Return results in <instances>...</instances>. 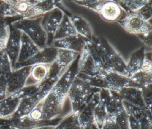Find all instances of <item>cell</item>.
Wrapping results in <instances>:
<instances>
[{"instance_id": "obj_42", "label": "cell", "mask_w": 152, "mask_h": 129, "mask_svg": "<svg viewBox=\"0 0 152 129\" xmlns=\"http://www.w3.org/2000/svg\"><path fill=\"white\" fill-rule=\"evenodd\" d=\"M27 115L31 119L35 120H42V113L40 105H38L37 107H36Z\"/></svg>"}, {"instance_id": "obj_18", "label": "cell", "mask_w": 152, "mask_h": 129, "mask_svg": "<svg viewBox=\"0 0 152 129\" xmlns=\"http://www.w3.org/2000/svg\"><path fill=\"white\" fill-rule=\"evenodd\" d=\"M117 93L123 101L138 108L147 110L142 99L140 88L135 87L124 88Z\"/></svg>"}, {"instance_id": "obj_14", "label": "cell", "mask_w": 152, "mask_h": 129, "mask_svg": "<svg viewBox=\"0 0 152 129\" xmlns=\"http://www.w3.org/2000/svg\"><path fill=\"white\" fill-rule=\"evenodd\" d=\"M106 81L107 90L116 92L124 88L135 87L141 89L138 85L134 83L129 78L123 76L116 72H105L102 76Z\"/></svg>"}, {"instance_id": "obj_7", "label": "cell", "mask_w": 152, "mask_h": 129, "mask_svg": "<svg viewBox=\"0 0 152 129\" xmlns=\"http://www.w3.org/2000/svg\"><path fill=\"white\" fill-rule=\"evenodd\" d=\"M91 40L97 55L101 60L104 70L106 72H113L110 63V57L115 49L102 36H93Z\"/></svg>"}, {"instance_id": "obj_31", "label": "cell", "mask_w": 152, "mask_h": 129, "mask_svg": "<svg viewBox=\"0 0 152 129\" xmlns=\"http://www.w3.org/2000/svg\"><path fill=\"white\" fill-rule=\"evenodd\" d=\"M10 23L7 18L0 17V52L5 49L10 34Z\"/></svg>"}, {"instance_id": "obj_39", "label": "cell", "mask_w": 152, "mask_h": 129, "mask_svg": "<svg viewBox=\"0 0 152 129\" xmlns=\"http://www.w3.org/2000/svg\"><path fill=\"white\" fill-rule=\"evenodd\" d=\"M10 74L0 73V101L7 96L8 78Z\"/></svg>"}, {"instance_id": "obj_29", "label": "cell", "mask_w": 152, "mask_h": 129, "mask_svg": "<svg viewBox=\"0 0 152 129\" xmlns=\"http://www.w3.org/2000/svg\"><path fill=\"white\" fill-rule=\"evenodd\" d=\"M117 3L121 7L122 10L125 11L126 14H132L137 12L142 6L148 3L149 0H128V1H116Z\"/></svg>"}, {"instance_id": "obj_38", "label": "cell", "mask_w": 152, "mask_h": 129, "mask_svg": "<svg viewBox=\"0 0 152 129\" xmlns=\"http://www.w3.org/2000/svg\"><path fill=\"white\" fill-rule=\"evenodd\" d=\"M152 1H150L148 3L142 6L139 10L135 12L144 21L149 22V20L152 17Z\"/></svg>"}, {"instance_id": "obj_10", "label": "cell", "mask_w": 152, "mask_h": 129, "mask_svg": "<svg viewBox=\"0 0 152 129\" xmlns=\"http://www.w3.org/2000/svg\"><path fill=\"white\" fill-rule=\"evenodd\" d=\"M94 11L105 21H118L121 17L123 10L116 1L100 0Z\"/></svg>"}, {"instance_id": "obj_12", "label": "cell", "mask_w": 152, "mask_h": 129, "mask_svg": "<svg viewBox=\"0 0 152 129\" xmlns=\"http://www.w3.org/2000/svg\"><path fill=\"white\" fill-rule=\"evenodd\" d=\"M23 33L10 24V34L8 39L5 49L4 50L7 53L11 64L12 68L16 64L20 49L21 45V37Z\"/></svg>"}, {"instance_id": "obj_9", "label": "cell", "mask_w": 152, "mask_h": 129, "mask_svg": "<svg viewBox=\"0 0 152 129\" xmlns=\"http://www.w3.org/2000/svg\"><path fill=\"white\" fill-rule=\"evenodd\" d=\"M31 67L26 66L11 72L8 78L7 96L21 91L26 86Z\"/></svg>"}, {"instance_id": "obj_11", "label": "cell", "mask_w": 152, "mask_h": 129, "mask_svg": "<svg viewBox=\"0 0 152 129\" xmlns=\"http://www.w3.org/2000/svg\"><path fill=\"white\" fill-rule=\"evenodd\" d=\"M58 49L53 47H47L40 50L36 54L27 61L16 63L12 68V70L18 69L26 66H31L37 64H49L53 63L56 59Z\"/></svg>"}, {"instance_id": "obj_25", "label": "cell", "mask_w": 152, "mask_h": 129, "mask_svg": "<svg viewBox=\"0 0 152 129\" xmlns=\"http://www.w3.org/2000/svg\"><path fill=\"white\" fill-rule=\"evenodd\" d=\"M50 66L49 64H37L31 66L29 78L34 82L33 85L42 83L47 79L49 73Z\"/></svg>"}, {"instance_id": "obj_5", "label": "cell", "mask_w": 152, "mask_h": 129, "mask_svg": "<svg viewBox=\"0 0 152 129\" xmlns=\"http://www.w3.org/2000/svg\"><path fill=\"white\" fill-rule=\"evenodd\" d=\"M64 12L55 8L42 15L41 25L46 35V46L52 47L53 36L63 18Z\"/></svg>"}, {"instance_id": "obj_26", "label": "cell", "mask_w": 152, "mask_h": 129, "mask_svg": "<svg viewBox=\"0 0 152 129\" xmlns=\"http://www.w3.org/2000/svg\"><path fill=\"white\" fill-rule=\"evenodd\" d=\"M11 5L14 10L16 12L18 16L22 18H26V17L33 5L37 1L33 0H7Z\"/></svg>"}, {"instance_id": "obj_20", "label": "cell", "mask_w": 152, "mask_h": 129, "mask_svg": "<svg viewBox=\"0 0 152 129\" xmlns=\"http://www.w3.org/2000/svg\"><path fill=\"white\" fill-rule=\"evenodd\" d=\"M68 17L77 33L85 38L91 40L93 35L91 26L87 21L77 15H71Z\"/></svg>"}, {"instance_id": "obj_6", "label": "cell", "mask_w": 152, "mask_h": 129, "mask_svg": "<svg viewBox=\"0 0 152 129\" xmlns=\"http://www.w3.org/2000/svg\"><path fill=\"white\" fill-rule=\"evenodd\" d=\"M62 118L35 120L27 115L20 118H10L7 120L16 129H40L47 127L54 128L60 122Z\"/></svg>"}, {"instance_id": "obj_28", "label": "cell", "mask_w": 152, "mask_h": 129, "mask_svg": "<svg viewBox=\"0 0 152 129\" xmlns=\"http://www.w3.org/2000/svg\"><path fill=\"white\" fill-rule=\"evenodd\" d=\"M110 63L113 72H116L128 77L126 63L115 50L110 56Z\"/></svg>"}, {"instance_id": "obj_27", "label": "cell", "mask_w": 152, "mask_h": 129, "mask_svg": "<svg viewBox=\"0 0 152 129\" xmlns=\"http://www.w3.org/2000/svg\"><path fill=\"white\" fill-rule=\"evenodd\" d=\"M53 129H80L78 121V112H69L63 117Z\"/></svg>"}, {"instance_id": "obj_43", "label": "cell", "mask_w": 152, "mask_h": 129, "mask_svg": "<svg viewBox=\"0 0 152 129\" xmlns=\"http://www.w3.org/2000/svg\"><path fill=\"white\" fill-rule=\"evenodd\" d=\"M151 33L145 34H141L137 36L140 40L143 43L144 45L148 47H151L152 46V40H151Z\"/></svg>"}, {"instance_id": "obj_36", "label": "cell", "mask_w": 152, "mask_h": 129, "mask_svg": "<svg viewBox=\"0 0 152 129\" xmlns=\"http://www.w3.org/2000/svg\"><path fill=\"white\" fill-rule=\"evenodd\" d=\"M142 99L147 110L151 111L152 84L144 86L141 89Z\"/></svg>"}, {"instance_id": "obj_21", "label": "cell", "mask_w": 152, "mask_h": 129, "mask_svg": "<svg viewBox=\"0 0 152 129\" xmlns=\"http://www.w3.org/2000/svg\"><path fill=\"white\" fill-rule=\"evenodd\" d=\"M145 47L142 46L130 55L126 63L128 78H130L134 73L140 70L145 58Z\"/></svg>"}, {"instance_id": "obj_23", "label": "cell", "mask_w": 152, "mask_h": 129, "mask_svg": "<svg viewBox=\"0 0 152 129\" xmlns=\"http://www.w3.org/2000/svg\"><path fill=\"white\" fill-rule=\"evenodd\" d=\"M77 34H78L72 25L68 16L64 14L63 18L53 36V41Z\"/></svg>"}, {"instance_id": "obj_44", "label": "cell", "mask_w": 152, "mask_h": 129, "mask_svg": "<svg viewBox=\"0 0 152 129\" xmlns=\"http://www.w3.org/2000/svg\"><path fill=\"white\" fill-rule=\"evenodd\" d=\"M0 129H16L8 121L7 119L5 120V121L2 124H0Z\"/></svg>"}, {"instance_id": "obj_33", "label": "cell", "mask_w": 152, "mask_h": 129, "mask_svg": "<svg viewBox=\"0 0 152 129\" xmlns=\"http://www.w3.org/2000/svg\"><path fill=\"white\" fill-rule=\"evenodd\" d=\"M115 121L119 129H129V117L124 108L115 116Z\"/></svg>"}, {"instance_id": "obj_2", "label": "cell", "mask_w": 152, "mask_h": 129, "mask_svg": "<svg viewBox=\"0 0 152 129\" xmlns=\"http://www.w3.org/2000/svg\"><path fill=\"white\" fill-rule=\"evenodd\" d=\"M42 15L35 18H20L11 23L15 28L24 33L39 48L46 46V35L41 25Z\"/></svg>"}, {"instance_id": "obj_19", "label": "cell", "mask_w": 152, "mask_h": 129, "mask_svg": "<svg viewBox=\"0 0 152 129\" xmlns=\"http://www.w3.org/2000/svg\"><path fill=\"white\" fill-rule=\"evenodd\" d=\"M107 89H102L100 90V98L94 108L93 120L94 124L98 129H102L104 123L107 118V114L105 107L106 99L107 93Z\"/></svg>"}, {"instance_id": "obj_8", "label": "cell", "mask_w": 152, "mask_h": 129, "mask_svg": "<svg viewBox=\"0 0 152 129\" xmlns=\"http://www.w3.org/2000/svg\"><path fill=\"white\" fill-rule=\"evenodd\" d=\"M27 95L25 87L21 91L7 96L0 101V119L11 118L16 112L22 99Z\"/></svg>"}, {"instance_id": "obj_17", "label": "cell", "mask_w": 152, "mask_h": 129, "mask_svg": "<svg viewBox=\"0 0 152 129\" xmlns=\"http://www.w3.org/2000/svg\"><path fill=\"white\" fill-rule=\"evenodd\" d=\"M40 50L39 48L23 33L21 37L20 51L16 63L25 62L33 57Z\"/></svg>"}, {"instance_id": "obj_4", "label": "cell", "mask_w": 152, "mask_h": 129, "mask_svg": "<svg viewBox=\"0 0 152 129\" xmlns=\"http://www.w3.org/2000/svg\"><path fill=\"white\" fill-rule=\"evenodd\" d=\"M128 33L137 36L152 33L151 24L144 21L136 12L126 14L117 21Z\"/></svg>"}, {"instance_id": "obj_15", "label": "cell", "mask_w": 152, "mask_h": 129, "mask_svg": "<svg viewBox=\"0 0 152 129\" xmlns=\"http://www.w3.org/2000/svg\"><path fill=\"white\" fill-rule=\"evenodd\" d=\"M99 92L94 93L84 107L78 111V121L80 129H91L94 124V108L99 101Z\"/></svg>"}, {"instance_id": "obj_37", "label": "cell", "mask_w": 152, "mask_h": 129, "mask_svg": "<svg viewBox=\"0 0 152 129\" xmlns=\"http://www.w3.org/2000/svg\"><path fill=\"white\" fill-rule=\"evenodd\" d=\"M12 71L10 60L4 50L0 52V73L10 74Z\"/></svg>"}, {"instance_id": "obj_16", "label": "cell", "mask_w": 152, "mask_h": 129, "mask_svg": "<svg viewBox=\"0 0 152 129\" xmlns=\"http://www.w3.org/2000/svg\"><path fill=\"white\" fill-rule=\"evenodd\" d=\"M86 38L79 34L54 40L52 47L62 49L80 53L86 45Z\"/></svg>"}, {"instance_id": "obj_41", "label": "cell", "mask_w": 152, "mask_h": 129, "mask_svg": "<svg viewBox=\"0 0 152 129\" xmlns=\"http://www.w3.org/2000/svg\"><path fill=\"white\" fill-rule=\"evenodd\" d=\"M102 129H119L116 124L115 117L107 115Z\"/></svg>"}, {"instance_id": "obj_22", "label": "cell", "mask_w": 152, "mask_h": 129, "mask_svg": "<svg viewBox=\"0 0 152 129\" xmlns=\"http://www.w3.org/2000/svg\"><path fill=\"white\" fill-rule=\"evenodd\" d=\"M105 107L107 115L113 117L124 109L122 99L117 92L109 90L107 91Z\"/></svg>"}, {"instance_id": "obj_30", "label": "cell", "mask_w": 152, "mask_h": 129, "mask_svg": "<svg viewBox=\"0 0 152 129\" xmlns=\"http://www.w3.org/2000/svg\"><path fill=\"white\" fill-rule=\"evenodd\" d=\"M77 76L84 81L89 86L97 89H107V85L105 80L100 76H88L77 73Z\"/></svg>"}, {"instance_id": "obj_40", "label": "cell", "mask_w": 152, "mask_h": 129, "mask_svg": "<svg viewBox=\"0 0 152 129\" xmlns=\"http://www.w3.org/2000/svg\"><path fill=\"white\" fill-rule=\"evenodd\" d=\"M140 70L146 73H152V62L151 52L145 53V58L142 64Z\"/></svg>"}, {"instance_id": "obj_35", "label": "cell", "mask_w": 152, "mask_h": 129, "mask_svg": "<svg viewBox=\"0 0 152 129\" xmlns=\"http://www.w3.org/2000/svg\"><path fill=\"white\" fill-rule=\"evenodd\" d=\"M17 16V14L7 0H0V17L8 18Z\"/></svg>"}, {"instance_id": "obj_13", "label": "cell", "mask_w": 152, "mask_h": 129, "mask_svg": "<svg viewBox=\"0 0 152 129\" xmlns=\"http://www.w3.org/2000/svg\"><path fill=\"white\" fill-rule=\"evenodd\" d=\"M77 71L78 73L88 76L102 77V75L97 69L86 45L80 53L77 64Z\"/></svg>"}, {"instance_id": "obj_34", "label": "cell", "mask_w": 152, "mask_h": 129, "mask_svg": "<svg viewBox=\"0 0 152 129\" xmlns=\"http://www.w3.org/2000/svg\"><path fill=\"white\" fill-rule=\"evenodd\" d=\"M136 120L138 121L141 129H152L151 111L145 109Z\"/></svg>"}, {"instance_id": "obj_32", "label": "cell", "mask_w": 152, "mask_h": 129, "mask_svg": "<svg viewBox=\"0 0 152 129\" xmlns=\"http://www.w3.org/2000/svg\"><path fill=\"white\" fill-rule=\"evenodd\" d=\"M129 79L141 88L152 84V73H146L141 70L134 73Z\"/></svg>"}, {"instance_id": "obj_45", "label": "cell", "mask_w": 152, "mask_h": 129, "mask_svg": "<svg viewBox=\"0 0 152 129\" xmlns=\"http://www.w3.org/2000/svg\"><path fill=\"white\" fill-rule=\"evenodd\" d=\"M91 129H98V128L94 125V124H93V126H92V127H91Z\"/></svg>"}, {"instance_id": "obj_3", "label": "cell", "mask_w": 152, "mask_h": 129, "mask_svg": "<svg viewBox=\"0 0 152 129\" xmlns=\"http://www.w3.org/2000/svg\"><path fill=\"white\" fill-rule=\"evenodd\" d=\"M101 89L91 87L77 76L69 88L67 97L70 99L72 112H78L87 103L91 97Z\"/></svg>"}, {"instance_id": "obj_1", "label": "cell", "mask_w": 152, "mask_h": 129, "mask_svg": "<svg viewBox=\"0 0 152 129\" xmlns=\"http://www.w3.org/2000/svg\"><path fill=\"white\" fill-rule=\"evenodd\" d=\"M78 57L79 56L67 67L46 96L39 104L42 110V120L53 119L61 114L70 85L78 73Z\"/></svg>"}, {"instance_id": "obj_24", "label": "cell", "mask_w": 152, "mask_h": 129, "mask_svg": "<svg viewBox=\"0 0 152 129\" xmlns=\"http://www.w3.org/2000/svg\"><path fill=\"white\" fill-rule=\"evenodd\" d=\"M80 53L71 50L58 49L55 63L61 69H66L79 56Z\"/></svg>"}]
</instances>
